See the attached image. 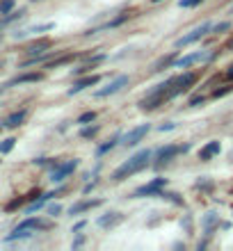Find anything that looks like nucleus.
Listing matches in <instances>:
<instances>
[{"instance_id":"f257e3e1","label":"nucleus","mask_w":233,"mask_h":251,"mask_svg":"<svg viewBox=\"0 0 233 251\" xmlns=\"http://www.w3.org/2000/svg\"><path fill=\"white\" fill-rule=\"evenodd\" d=\"M151 155H154V153L149 151V149H147V151L135 153L133 158H128L126 162H124V165L114 169L112 180H117V183H119V180H124V178H128V176H133V174L142 172V169H144V167L149 165V160H151Z\"/></svg>"},{"instance_id":"f03ea898","label":"nucleus","mask_w":233,"mask_h":251,"mask_svg":"<svg viewBox=\"0 0 233 251\" xmlns=\"http://www.w3.org/2000/svg\"><path fill=\"white\" fill-rule=\"evenodd\" d=\"M210 23H201V25H197L194 27V30H190V32L185 34V37H181L179 41H176V48H185V46H190V44H197V41L199 39H204V37H206L208 32H210Z\"/></svg>"},{"instance_id":"7ed1b4c3","label":"nucleus","mask_w":233,"mask_h":251,"mask_svg":"<svg viewBox=\"0 0 233 251\" xmlns=\"http://www.w3.org/2000/svg\"><path fill=\"white\" fill-rule=\"evenodd\" d=\"M197 82V73H183V75H176L172 78V89H169V99L179 96V94L187 92L190 87Z\"/></svg>"},{"instance_id":"20e7f679","label":"nucleus","mask_w":233,"mask_h":251,"mask_svg":"<svg viewBox=\"0 0 233 251\" xmlns=\"http://www.w3.org/2000/svg\"><path fill=\"white\" fill-rule=\"evenodd\" d=\"M149 130H151V126L149 124H142V126H137V128H130V130L121 137V144L124 146H137L142 139L149 135Z\"/></svg>"},{"instance_id":"39448f33","label":"nucleus","mask_w":233,"mask_h":251,"mask_svg":"<svg viewBox=\"0 0 233 251\" xmlns=\"http://www.w3.org/2000/svg\"><path fill=\"white\" fill-rule=\"evenodd\" d=\"M78 167V160H67V162H62V165H57L55 162V169H53V174H51V180L53 183H62V180L67 178V176H71L74 174V169Z\"/></svg>"},{"instance_id":"423d86ee","label":"nucleus","mask_w":233,"mask_h":251,"mask_svg":"<svg viewBox=\"0 0 233 251\" xmlns=\"http://www.w3.org/2000/svg\"><path fill=\"white\" fill-rule=\"evenodd\" d=\"M187 149H190L187 144H185V146H176V144L162 146V149L158 151V162H155V165H167V162H172V160L176 158L179 153H185Z\"/></svg>"},{"instance_id":"0eeeda50","label":"nucleus","mask_w":233,"mask_h":251,"mask_svg":"<svg viewBox=\"0 0 233 251\" xmlns=\"http://www.w3.org/2000/svg\"><path fill=\"white\" fill-rule=\"evenodd\" d=\"M165 185H167L165 178H155V180H151V183H147V185L137 187L133 197H135V199H142V197H158L160 190H162Z\"/></svg>"},{"instance_id":"6e6552de","label":"nucleus","mask_w":233,"mask_h":251,"mask_svg":"<svg viewBox=\"0 0 233 251\" xmlns=\"http://www.w3.org/2000/svg\"><path fill=\"white\" fill-rule=\"evenodd\" d=\"M126 85H128V75H117V78H114L107 87L99 89V92H96V96H99V99H105V96H114V94H119Z\"/></svg>"},{"instance_id":"1a4fd4ad","label":"nucleus","mask_w":233,"mask_h":251,"mask_svg":"<svg viewBox=\"0 0 233 251\" xmlns=\"http://www.w3.org/2000/svg\"><path fill=\"white\" fill-rule=\"evenodd\" d=\"M206 60H210V53H201V50H197V53H190V55H185V57L176 60L174 66H176V69H187V66L197 64V62H206Z\"/></svg>"},{"instance_id":"9d476101","label":"nucleus","mask_w":233,"mask_h":251,"mask_svg":"<svg viewBox=\"0 0 233 251\" xmlns=\"http://www.w3.org/2000/svg\"><path fill=\"white\" fill-rule=\"evenodd\" d=\"M165 96H160V94H154V92H149L147 96H144V99L140 100V110H144V112H147V110H155V107H160L162 105V103H165Z\"/></svg>"},{"instance_id":"9b49d317","label":"nucleus","mask_w":233,"mask_h":251,"mask_svg":"<svg viewBox=\"0 0 233 251\" xmlns=\"http://www.w3.org/2000/svg\"><path fill=\"white\" fill-rule=\"evenodd\" d=\"M101 205V199H87V201H78L76 205L69 208V215H82V212L92 210V208H99Z\"/></svg>"},{"instance_id":"f8f14e48","label":"nucleus","mask_w":233,"mask_h":251,"mask_svg":"<svg viewBox=\"0 0 233 251\" xmlns=\"http://www.w3.org/2000/svg\"><path fill=\"white\" fill-rule=\"evenodd\" d=\"M99 75H87V78H82V80H78L71 89H69V96H74V94H80L82 89H87V87H94V85H99Z\"/></svg>"},{"instance_id":"ddd939ff","label":"nucleus","mask_w":233,"mask_h":251,"mask_svg":"<svg viewBox=\"0 0 233 251\" xmlns=\"http://www.w3.org/2000/svg\"><path fill=\"white\" fill-rule=\"evenodd\" d=\"M124 222V215L121 212H107V215H103V217L99 219V226L101 228H114L117 224H121Z\"/></svg>"},{"instance_id":"4468645a","label":"nucleus","mask_w":233,"mask_h":251,"mask_svg":"<svg viewBox=\"0 0 233 251\" xmlns=\"http://www.w3.org/2000/svg\"><path fill=\"white\" fill-rule=\"evenodd\" d=\"M26 117H27V110H19V112H12L5 121H2V126H0V128H19V126L26 121Z\"/></svg>"},{"instance_id":"2eb2a0df","label":"nucleus","mask_w":233,"mask_h":251,"mask_svg":"<svg viewBox=\"0 0 233 251\" xmlns=\"http://www.w3.org/2000/svg\"><path fill=\"white\" fill-rule=\"evenodd\" d=\"M51 48V41L48 39H39V41H34V44H30V46L26 48V53L30 55V57H37V55H44Z\"/></svg>"},{"instance_id":"dca6fc26","label":"nucleus","mask_w":233,"mask_h":251,"mask_svg":"<svg viewBox=\"0 0 233 251\" xmlns=\"http://www.w3.org/2000/svg\"><path fill=\"white\" fill-rule=\"evenodd\" d=\"M222 151V146H220V142H208L206 146H204V149H201L199 151V160H204V162H206V160H210V158H215V155H217V153Z\"/></svg>"},{"instance_id":"f3484780","label":"nucleus","mask_w":233,"mask_h":251,"mask_svg":"<svg viewBox=\"0 0 233 251\" xmlns=\"http://www.w3.org/2000/svg\"><path fill=\"white\" fill-rule=\"evenodd\" d=\"M44 78L41 73H23V75H19V78H14L9 85H23V82H39V80Z\"/></svg>"},{"instance_id":"a211bd4d","label":"nucleus","mask_w":233,"mask_h":251,"mask_svg":"<svg viewBox=\"0 0 233 251\" xmlns=\"http://www.w3.org/2000/svg\"><path fill=\"white\" fill-rule=\"evenodd\" d=\"M76 55L74 53H69V55H62L60 60H53V62H48L46 64V69H57V66H62V64H69V62L74 60Z\"/></svg>"},{"instance_id":"6ab92c4d","label":"nucleus","mask_w":233,"mask_h":251,"mask_svg":"<svg viewBox=\"0 0 233 251\" xmlns=\"http://www.w3.org/2000/svg\"><path fill=\"white\" fill-rule=\"evenodd\" d=\"M14 144H16V139H14V137L2 139V142H0V153H2V155H5V153H9L14 149Z\"/></svg>"},{"instance_id":"aec40b11","label":"nucleus","mask_w":233,"mask_h":251,"mask_svg":"<svg viewBox=\"0 0 233 251\" xmlns=\"http://www.w3.org/2000/svg\"><path fill=\"white\" fill-rule=\"evenodd\" d=\"M92 121H96V112H85V114H80L78 117V121L76 124H80V126H87V124H92Z\"/></svg>"},{"instance_id":"412c9836","label":"nucleus","mask_w":233,"mask_h":251,"mask_svg":"<svg viewBox=\"0 0 233 251\" xmlns=\"http://www.w3.org/2000/svg\"><path fill=\"white\" fill-rule=\"evenodd\" d=\"M119 135H114V137L112 139H110V142H107V144H103V146H101V149H99V153H101V155H103V153H107V151H112V149H114V146H117V142H119Z\"/></svg>"},{"instance_id":"4be33fe9","label":"nucleus","mask_w":233,"mask_h":251,"mask_svg":"<svg viewBox=\"0 0 233 251\" xmlns=\"http://www.w3.org/2000/svg\"><path fill=\"white\" fill-rule=\"evenodd\" d=\"M229 27H231V23H229V21H222V23H217V25H213V27H210V30H213V32H217V34H220V32H227Z\"/></svg>"},{"instance_id":"5701e85b","label":"nucleus","mask_w":233,"mask_h":251,"mask_svg":"<svg viewBox=\"0 0 233 251\" xmlns=\"http://www.w3.org/2000/svg\"><path fill=\"white\" fill-rule=\"evenodd\" d=\"M14 9V0H2L0 2V14H9Z\"/></svg>"},{"instance_id":"b1692460","label":"nucleus","mask_w":233,"mask_h":251,"mask_svg":"<svg viewBox=\"0 0 233 251\" xmlns=\"http://www.w3.org/2000/svg\"><path fill=\"white\" fill-rule=\"evenodd\" d=\"M96 132H99V126H87V128H82L80 135H82V137H94Z\"/></svg>"},{"instance_id":"393cba45","label":"nucleus","mask_w":233,"mask_h":251,"mask_svg":"<svg viewBox=\"0 0 233 251\" xmlns=\"http://www.w3.org/2000/svg\"><path fill=\"white\" fill-rule=\"evenodd\" d=\"M172 60H174V55H169V57H165V60H160L158 64H155V69H154V71H162V69H165L167 64H172Z\"/></svg>"},{"instance_id":"a878e982","label":"nucleus","mask_w":233,"mask_h":251,"mask_svg":"<svg viewBox=\"0 0 233 251\" xmlns=\"http://www.w3.org/2000/svg\"><path fill=\"white\" fill-rule=\"evenodd\" d=\"M204 0H179V5L181 7H197V5H201Z\"/></svg>"},{"instance_id":"bb28decb","label":"nucleus","mask_w":233,"mask_h":251,"mask_svg":"<svg viewBox=\"0 0 233 251\" xmlns=\"http://www.w3.org/2000/svg\"><path fill=\"white\" fill-rule=\"evenodd\" d=\"M204 100H206V96H194V99H190V103H187V105H190V107H199Z\"/></svg>"},{"instance_id":"cd10ccee","label":"nucleus","mask_w":233,"mask_h":251,"mask_svg":"<svg viewBox=\"0 0 233 251\" xmlns=\"http://www.w3.org/2000/svg\"><path fill=\"white\" fill-rule=\"evenodd\" d=\"M44 203H46V197H41L39 201H37V203H32V205H30V208H27V212H34V210H39V208H41V205H44Z\"/></svg>"},{"instance_id":"c85d7f7f","label":"nucleus","mask_w":233,"mask_h":251,"mask_svg":"<svg viewBox=\"0 0 233 251\" xmlns=\"http://www.w3.org/2000/svg\"><path fill=\"white\" fill-rule=\"evenodd\" d=\"M229 92H233V87H231V85H227L224 89H217V92H215L213 96H215V99H220V96H224V94H229Z\"/></svg>"},{"instance_id":"c756f323","label":"nucleus","mask_w":233,"mask_h":251,"mask_svg":"<svg viewBox=\"0 0 233 251\" xmlns=\"http://www.w3.org/2000/svg\"><path fill=\"white\" fill-rule=\"evenodd\" d=\"M174 128H176V124H174V121H167V124L160 126L158 130H160V132H165V130H174Z\"/></svg>"},{"instance_id":"7c9ffc66","label":"nucleus","mask_w":233,"mask_h":251,"mask_svg":"<svg viewBox=\"0 0 233 251\" xmlns=\"http://www.w3.org/2000/svg\"><path fill=\"white\" fill-rule=\"evenodd\" d=\"M215 222H217V217H215V212H208V217L204 219V224H206V228H208L210 224H215Z\"/></svg>"},{"instance_id":"2f4dec72","label":"nucleus","mask_w":233,"mask_h":251,"mask_svg":"<svg viewBox=\"0 0 233 251\" xmlns=\"http://www.w3.org/2000/svg\"><path fill=\"white\" fill-rule=\"evenodd\" d=\"M60 212H62V205H57V203L48 208V215H53V217H55V215H60Z\"/></svg>"},{"instance_id":"473e14b6","label":"nucleus","mask_w":233,"mask_h":251,"mask_svg":"<svg viewBox=\"0 0 233 251\" xmlns=\"http://www.w3.org/2000/svg\"><path fill=\"white\" fill-rule=\"evenodd\" d=\"M82 242H85V238H78V240H76V242H74V249H78V247H82Z\"/></svg>"},{"instance_id":"72a5a7b5","label":"nucleus","mask_w":233,"mask_h":251,"mask_svg":"<svg viewBox=\"0 0 233 251\" xmlns=\"http://www.w3.org/2000/svg\"><path fill=\"white\" fill-rule=\"evenodd\" d=\"M227 78H231V80H233V66H231V69H229V73H227Z\"/></svg>"}]
</instances>
